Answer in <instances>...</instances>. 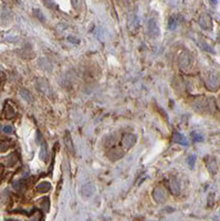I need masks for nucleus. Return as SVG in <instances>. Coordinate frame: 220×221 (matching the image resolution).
Here are the masks:
<instances>
[{
  "mask_svg": "<svg viewBox=\"0 0 220 221\" xmlns=\"http://www.w3.org/2000/svg\"><path fill=\"white\" fill-rule=\"evenodd\" d=\"M179 66L184 71H189L190 68L193 66V59H191L190 54L184 52L179 56Z\"/></svg>",
  "mask_w": 220,
  "mask_h": 221,
  "instance_id": "f257e3e1",
  "label": "nucleus"
},
{
  "mask_svg": "<svg viewBox=\"0 0 220 221\" xmlns=\"http://www.w3.org/2000/svg\"><path fill=\"white\" fill-rule=\"evenodd\" d=\"M147 29H148V33L152 38H158L160 34V29L159 26H158V22L155 19H149L147 23Z\"/></svg>",
  "mask_w": 220,
  "mask_h": 221,
  "instance_id": "f03ea898",
  "label": "nucleus"
},
{
  "mask_svg": "<svg viewBox=\"0 0 220 221\" xmlns=\"http://www.w3.org/2000/svg\"><path fill=\"white\" fill-rule=\"evenodd\" d=\"M95 190H96V188H95V186L93 185L92 182H87V184H85V185H83L81 187L80 194L83 198H90L95 192Z\"/></svg>",
  "mask_w": 220,
  "mask_h": 221,
  "instance_id": "7ed1b4c3",
  "label": "nucleus"
},
{
  "mask_svg": "<svg viewBox=\"0 0 220 221\" xmlns=\"http://www.w3.org/2000/svg\"><path fill=\"white\" fill-rule=\"evenodd\" d=\"M123 145L125 148H132L134 145L136 144V136L134 135V134H125L123 136Z\"/></svg>",
  "mask_w": 220,
  "mask_h": 221,
  "instance_id": "20e7f679",
  "label": "nucleus"
},
{
  "mask_svg": "<svg viewBox=\"0 0 220 221\" xmlns=\"http://www.w3.org/2000/svg\"><path fill=\"white\" fill-rule=\"evenodd\" d=\"M206 84H207L208 89H210V90H216L218 88V85H219V78L217 76V74L210 73L208 75L207 81H206Z\"/></svg>",
  "mask_w": 220,
  "mask_h": 221,
  "instance_id": "39448f33",
  "label": "nucleus"
},
{
  "mask_svg": "<svg viewBox=\"0 0 220 221\" xmlns=\"http://www.w3.org/2000/svg\"><path fill=\"white\" fill-rule=\"evenodd\" d=\"M199 24L205 30H210L213 28V20L209 15H203L199 18Z\"/></svg>",
  "mask_w": 220,
  "mask_h": 221,
  "instance_id": "423d86ee",
  "label": "nucleus"
},
{
  "mask_svg": "<svg viewBox=\"0 0 220 221\" xmlns=\"http://www.w3.org/2000/svg\"><path fill=\"white\" fill-rule=\"evenodd\" d=\"M167 198V195H166V190L163 189L162 187H157L155 188L154 190V199L156 200L157 202H163L165 201Z\"/></svg>",
  "mask_w": 220,
  "mask_h": 221,
  "instance_id": "0eeeda50",
  "label": "nucleus"
},
{
  "mask_svg": "<svg viewBox=\"0 0 220 221\" xmlns=\"http://www.w3.org/2000/svg\"><path fill=\"white\" fill-rule=\"evenodd\" d=\"M107 156L111 161H117L120 158H122L124 156V151L121 148H114L107 153Z\"/></svg>",
  "mask_w": 220,
  "mask_h": 221,
  "instance_id": "6e6552de",
  "label": "nucleus"
},
{
  "mask_svg": "<svg viewBox=\"0 0 220 221\" xmlns=\"http://www.w3.org/2000/svg\"><path fill=\"white\" fill-rule=\"evenodd\" d=\"M173 141L174 143H177V144H180V145H184V146H187L188 145V141L185 136H183L182 134L178 133V132H175L174 135H173Z\"/></svg>",
  "mask_w": 220,
  "mask_h": 221,
  "instance_id": "1a4fd4ad",
  "label": "nucleus"
},
{
  "mask_svg": "<svg viewBox=\"0 0 220 221\" xmlns=\"http://www.w3.org/2000/svg\"><path fill=\"white\" fill-rule=\"evenodd\" d=\"M37 86L41 92L46 93V94H49V91H50V86H49L48 82L43 79H38L37 81Z\"/></svg>",
  "mask_w": 220,
  "mask_h": 221,
  "instance_id": "9d476101",
  "label": "nucleus"
},
{
  "mask_svg": "<svg viewBox=\"0 0 220 221\" xmlns=\"http://www.w3.org/2000/svg\"><path fill=\"white\" fill-rule=\"evenodd\" d=\"M64 143H66V147L71 154L74 153V145H73L72 138H71L70 133H66V136H64Z\"/></svg>",
  "mask_w": 220,
  "mask_h": 221,
  "instance_id": "9b49d317",
  "label": "nucleus"
},
{
  "mask_svg": "<svg viewBox=\"0 0 220 221\" xmlns=\"http://www.w3.org/2000/svg\"><path fill=\"white\" fill-rule=\"evenodd\" d=\"M41 149H40V158L43 161H46V157H48V146L46 143L43 141V138H41Z\"/></svg>",
  "mask_w": 220,
  "mask_h": 221,
  "instance_id": "f8f14e48",
  "label": "nucleus"
},
{
  "mask_svg": "<svg viewBox=\"0 0 220 221\" xmlns=\"http://www.w3.org/2000/svg\"><path fill=\"white\" fill-rule=\"evenodd\" d=\"M206 164H207V168H208L209 171L213 174H216V171H217V163H216L215 158L209 157V159L206 161Z\"/></svg>",
  "mask_w": 220,
  "mask_h": 221,
  "instance_id": "ddd939ff",
  "label": "nucleus"
},
{
  "mask_svg": "<svg viewBox=\"0 0 220 221\" xmlns=\"http://www.w3.org/2000/svg\"><path fill=\"white\" fill-rule=\"evenodd\" d=\"M51 189V184L49 181H42L37 186V190L39 192H48Z\"/></svg>",
  "mask_w": 220,
  "mask_h": 221,
  "instance_id": "4468645a",
  "label": "nucleus"
},
{
  "mask_svg": "<svg viewBox=\"0 0 220 221\" xmlns=\"http://www.w3.org/2000/svg\"><path fill=\"white\" fill-rule=\"evenodd\" d=\"M170 190L174 195H178L180 192V186H179V182L177 179H172L170 180Z\"/></svg>",
  "mask_w": 220,
  "mask_h": 221,
  "instance_id": "2eb2a0df",
  "label": "nucleus"
},
{
  "mask_svg": "<svg viewBox=\"0 0 220 221\" xmlns=\"http://www.w3.org/2000/svg\"><path fill=\"white\" fill-rule=\"evenodd\" d=\"M19 93H20V95H21L22 98H23L24 101H27L28 103H31L32 101H33V98H32L31 93H30L29 91L27 90V89H21Z\"/></svg>",
  "mask_w": 220,
  "mask_h": 221,
  "instance_id": "dca6fc26",
  "label": "nucleus"
},
{
  "mask_svg": "<svg viewBox=\"0 0 220 221\" xmlns=\"http://www.w3.org/2000/svg\"><path fill=\"white\" fill-rule=\"evenodd\" d=\"M40 206H41V209L43 211L48 212L49 209H50V199L48 197H43L40 199Z\"/></svg>",
  "mask_w": 220,
  "mask_h": 221,
  "instance_id": "f3484780",
  "label": "nucleus"
},
{
  "mask_svg": "<svg viewBox=\"0 0 220 221\" xmlns=\"http://www.w3.org/2000/svg\"><path fill=\"white\" fill-rule=\"evenodd\" d=\"M178 26V18L176 16H172L168 20V28L169 30H175Z\"/></svg>",
  "mask_w": 220,
  "mask_h": 221,
  "instance_id": "a211bd4d",
  "label": "nucleus"
},
{
  "mask_svg": "<svg viewBox=\"0 0 220 221\" xmlns=\"http://www.w3.org/2000/svg\"><path fill=\"white\" fill-rule=\"evenodd\" d=\"M40 65H41L42 68H43L46 71H51V64H50V62H48V61L44 60V59H41V60H40Z\"/></svg>",
  "mask_w": 220,
  "mask_h": 221,
  "instance_id": "6ab92c4d",
  "label": "nucleus"
},
{
  "mask_svg": "<svg viewBox=\"0 0 220 221\" xmlns=\"http://www.w3.org/2000/svg\"><path fill=\"white\" fill-rule=\"evenodd\" d=\"M187 163H188L189 167H190V168H193V166H195V163H196V156H195V155H190V156H188V159H187Z\"/></svg>",
  "mask_w": 220,
  "mask_h": 221,
  "instance_id": "aec40b11",
  "label": "nucleus"
},
{
  "mask_svg": "<svg viewBox=\"0 0 220 221\" xmlns=\"http://www.w3.org/2000/svg\"><path fill=\"white\" fill-rule=\"evenodd\" d=\"M201 46H203V50H206V51L210 52V53H215V51H213V49L210 48V46H208L207 43H205V42H201Z\"/></svg>",
  "mask_w": 220,
  "mask_h": 221,
  "instance_id": "412c9836",
  "label": "nucleus"
},
{
  "mask_svg": "<svg viewBox=\"0 0 220 221\" xmlns=\"http://www.w3.org/2000/svg\"><path fill=\"white\" fill-rule=\"evenodd\" d=\"M193 138L196 142H203V136H200V135L197 133H193Z\"/></svg>",
  "mask_w": 220,
  "mask_h": 221,
  "instance_id": "4be33fe9",
  "label": "nucleus"
},
{
  "mask_svg": "<svg viewBox=\"0 0 220 221\" xmlns=\"http://www.w3.org/2000/svg\"><path fill=\"white\" fill-rule=\"evenodd\" d=\"M3 132H5L6 134H11L12 132H13V128H12V126H10V125H7V126L3 127Z\"/></svg>",
  "mask_w": 220,
  "mask_h": 221,
  "instance_id": "5701e85b",
  "label": "nucleus"
},
{
  "mask_svg": "<svg viewBox=\"0 0 220 221\" xmlns=\"http://www.w3.org/2000/svg\"><path fill=\"white\" fill-rule=\"evenodd\" d=\"M0 128H1V126H0Z\"/></svg>",
  "mask_w": 220,
  "mask_h": 221,
  "instance_id": "b1692460",
  "label": "nucleus"
}]
</instances>
